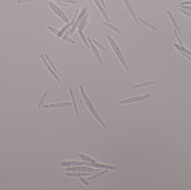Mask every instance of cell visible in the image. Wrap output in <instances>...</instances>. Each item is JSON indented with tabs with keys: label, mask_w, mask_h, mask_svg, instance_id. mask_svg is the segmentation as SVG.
<instances>
[{
	"label": "cell",
	"mask_w": 191,
	"mask_h": 190,
	"mask_svg": "<svg viewBox=\"0 0 191 190\" xmlns=\"http://www.w3.org/2000/svg\"><path fill=\"white\" fill-rule=\"evenodd\" d=\"M173 32H174V35H175L176 37V39H177V41H178V44H179V46L180 47L184 46H183V42H182V39H181V37H180V36L178 34V33L177 30H176L175 28H173Z\"/></svg>",
	"instance_id": "obj_27"
},
{
	"label": "cell",
	"mask_w": 191,
	"mask_h": 190,
	"mask_svg": "<svg viewBox=\"0 0 191 190\" xmlns=\"http://www.w3.org/2000/svg\"><path fill=\"white\" fill-rule=\"evenodd\" d=\"M174 46L175 47H177L178 48H179V49L181 50L183 53H185V54H188V55H191V52L190 51V50H188V49H185V48H184V46H182V47H180L178 44H174Z\"/></svg>",
	"instance_id": "obj_30"
},
{
	"label": "cell",
	"mask_w": 191,
	"mask_h": 190,
	"mask_svg": "<svg viewBox=\"0 0 191 190\" xmlns=\"http://www.w3.org/2000/svg\"><path fill=\"white\" fill-rule=\"evenodd\" d=\"M40 57L41 58L42 63L44 64V65H45V66L46 67V68L49 70L50 73H51V74L53 76V77H54L57 80V82H60L59 78V77H58V75L56 74V73L54 71V70L53 69V68L51 67V66L48 63V62L47 61V60L45 59L44 55L43 54H40Z\"/></svg>",
	"instance_id": "obj_10"
},
{
	"label": "cell",
	"mask_w": 191,
	"mask_h": 190,
	"mask_svg": "<svg viewBox=\"0 0 191 190\" xmlns=\"http://www.w3.org/2000/svg\"><path fill=\"white\" fill-rule=\"evenodd\" d=\"M179 11H180L181 12H182L183 14L185 15L186 16H188V17H191V12H189V11H187V10H184V9H183V8H179Z\"/></svg>",
	"instance_id": "obj_34"
},
{
	"label": "cell",
	"mask_w": 191,
	"mask_h": 190,
	"mask_svg": "<svg viewBox=\"0 0 191 190\" xmlns=\"http://www.w3.org/2000/svg\"><path fill=\"white\" fill-rule=\"evenodd\" d=\"M48 30H49L50 31L53 33L54 34H55L56 35H57V36L62 38L63 40L67 41V42H69L71 44H75V41L72 39L70 37H68V36L65 35H64L63 33L61 31H59L58 30H57V28H54L52 26H49L48 27Z\"/></svg>",
	"instance_id": "obj_4"
},
{
	"label": "cell",
	"mask_w": 191,
	"mask_h": 190,
	"mask_svg": "<svg viewBox=\"0 0 191 190\" xmlns=\"http://www.w3.org/2000/svg\"><path fill=\"white\" fill-rule=\"evenodd\" d=\"M87 10H88V8H87V7H85L83 9L81 13L80 14L79 16H78V19L76 20V21L74 22V23L73 25L72 28L69 30V34L70 35H72L73 33L74 32V31L76 30V29L77 28V27L79 26V25L80 24L81 22L82 21V19H83V17H85V15H86Z\"/></svg>",
	"instance_id": "obj_6"
},
{
	"label": "cell",
	"mask_w": 191,
	"mask_h": 190,
	"mask_svg": "<svg viewBox=\"0 0 191 190\" xmlns=\"http://www.w3.org/2000/svg\"><path fill=\"white\" fill-rule=\"evenodd\" d=\"M191 5V1H184L180 3V5Z\"/></svg>",
	"instance_id": "obj_37"
},
{
	"label": "cell",
	"mask_w": 191,
	"mask_h": 190,
	"mask_svg": "<svg viewBox=\"0 0 191 190\" xmlns=\"http://www.w3.org/2000/svg\"><path fill=\"white\" fill-rule=\"evenodd\" d=\"M108 171V169H105V170L100 172H98L97 173H95L94 175H92V176H91V177H88L87 178V180L88 181H91V180H94L95 178H97L99 177L100 176L103 175L104 174L106 173Z\"/></svg>",
	"instance_id": "obj_23"
},
{
	"label": "cell",
	"mask_w": 191,
	"mask_h": 190,
	"mask_svg": "<svg viewBox=\"0 0 191 190\" xmlns=\"http://www.w3.org/2000/svg\"><path fill=\"white\" fill-rule=\"evenodd\" d=\"M137 19H138V20L140 22H141L142 24L145 25V26H147L149 28H151V29H152L153 30H156V28L155 26H154L151 23H149L148 21L145 20L144 19H143L142 17H140L139 16H138L137 17Z\"/></svg>",
	"instance_id": "obj_20"
},
{
	"label": "cell",
	"mask_w": 191,
	"mask_h": 190,
	"mask_svg": "<svg viewBox=\"0 0 191 190\" xmlns=\"http://www.w3.org/2000/svg\"><path fill=\"white\" fill-rule=\"evenodd\" d=\"M44 57H45V59H47V60L48 62V63L49 64V65L51 66V67L53 68V69L54 70V71L56 73H57L58 70H57V68H56V66L54 65V64L53 63V61L51 60V59H50L49 57H48V55L47 54H44Z\"/></svg>",
	"instance_id": "obj_28"
},
{
	"label": "cell",
	"mask_w": 191,
	"mask_h": 190,
	"mask_svg": "<svg viewBox=\"0 0 191 190\" xmlns=\"http://www.w3.org/2000/svg\"><path fill=\"white\" fill-rule=\"evenodd\" d=\"M78 32H79V35L81 36V39L82 40L83 42L85 44V46L88 49H90L91 48H90V45L89 44V42L88 41V40H87V38L85 37V36L84 35V34H83L82 31H78Z\"/></svg>",
	"instance_id": "obj_25"
},
{
	"label": "cell",
	"mask_w": 191,
	"mask_h": 190,
	"mask_svg": "<svg viewBox=\"0 0 191 190\" xmlns=\"http://www.w3.org/2000/svg\"><path fill=\"white\" fill-rule=\"evenodd\" d=\"M103 24L106 26H107L108 28L111 29V30H113L114 32H116V33H117L119 34H121L122 32H121L120 30H119V28H117L116 26H113V25H112V24H111V23H110L109 22H103Z\"/></svg>",
	"instance_id": "obj_22"
},
{
	"label": "cell",
	"mask_w": 191,
	"mask_h": 190,
	"mask_svg": "<svg viewBox=\"0 0 191 190\" xmlns=\"http://www.w3.org/2000/svg\"><path fill=\"white\" fill-rule=\"evenodd\" d=\"M78 11H79V10H77V11H76V13H75V15H74V17L73 18V19L72 20V21H71V22H69V23H67L66 25H65L64 26H63V27L62 28V30H61V31H60L62 32H63V34H64L65 32L68 28H69L72 25H73L74 23V22L76 21V17H77V14H78Z\"/></svg>",
	"instance_id": "obj_19"
},
{
	"label": "cell",
	"mask_w": 191,
	"mask_h": 190,
	"mask_svg": "<svg viewBox=\"0 0 191 190\" xmlns=\"http://www.w3.org/2000/svg\"><path fill=\"white\" fill-rule=\"evenodd\" d=\"M49 5L51 9L53 10V11L57 15V16L60 18L63 21L68 23L69 22V20L68 19V17H67V16L65 15L63 12L57 6L56 4H54V3L51 2H49Z\"/></svg>",
	"instance_id": "obj_3"
},
{
	"label": "cell",
	"mask_w": 191,
	"mask_h": 190,
	"mask_svg": "<svg viewBox=\"0 0 191 190\" xmlns=\"http://www.w3.org/2000/svg\"><path fill=\"white\" fill-rule=\"evenodd\" d=\"M93 1H94V2L95 4L96 5V6H97V7L99 8V9L100 12H101V14L102 15L103 18L105 19L106 22L110 23V19H109V17H108V15H107V13H106V11L105 10V8L102 6V5H101V4L100 3L99 1V0H93Z\"/></svg>",
	"instance_id": "obj_14"
},
{
	"label": "cell",
	"mask_w": 191,
	"mask_h": 190,
	"mask_svg": "<svg viewBox=\"0 0 191 190\" xmlns=\"http://www.w3.org/2000/svg\"><path fill=\"white\" fill-rule=\"evenodd\" d=\"M87 40H88V41L89 42V44L90 45V48H91V49L92 50V52L94 54V56L96 57L97 61H99V64L101 66H103V63H102V60L101 57L100 56L98 50L97 49L95 45L93 44V42H92V40L89 37H87Z\"/></svg>",
	"instance_id": "obj_9"
},
{
	"label": "cell",
	"mask_w": 191,
	"mask_h": 190,
	"mask_svg": "<svg viewBox=\"0 0 191 190\" xmlns=\"http://www.w3.org/2000/svg\"><path fill=\"white\" fill-rule=\"evenodd\" d=\"M99 1H100V3H101V5H102L103 6V7L105 8V9H106L107 7H106V4H105V3L104 0H99Z\"/></svg>",
	"instance_id": "obj_39"
},
{
	"label": "cell",
	"mask_w": 191,
	"mask_h": 190,
	"mask_svg": "<svg viewBox=\"0 0 191 190\" xmlns=\"http://www.w3.org/2000/svg\"><path fill=\"white\" fill-rule=\"evenodd\" d=\"M69 91L70 97H71V100H72V105L73 106V108H74V112H75L76 115L78 116L79 115V112H78V106L77 105L75 97H74V93H73V91L72 90V88L71 86H69Z\"/></svg>",
	"instance_id": "obj_15"
},
{
	"label": "cell",
	"mask_w": 191,
	"mask_h": 190,
	"mask_svg": "<svg viewBox=\"0 0 191 190\" xmlns=\"http://www.w3.org/2000/svg\"><path fill=\"white\" fill-rule=\"evenodd\" d=\"M181 8L184 9L188 11H190L191 12V6H186V5H180L179 6Z\"/></svg>",
	"instance_id": "obj_35"
},
{
	"label": "cell",
	"mask_w": 191,
	"mask_h": 190,
	"mask_svg": "<svg viewBox=\"0 0 191 190\" xmlns=\"http://www.w3.org/2000/svg\"><path fill=\"white\" fill-rule=\"evenodd\" d=\"M52 1H55L57 2H64V3H70V4H76L77 2L76 0H52Z\"/></svg>",
	"instance_id": "obj_31"
},
{
	"label": "cell",
	"mask_w": 191,
	"mask_h": 190,
	"mask_svg": "<svg viewBox=\"0 0 191 190\" xmlns=\"http://www.w3.org/2000/svg\"><path fill=\"white\" fill-rule=\"evenodd\" d=\"M57 3V4L58 5H60V6H69V3H61L60 2H56Z\"/></svg>",
	"instance_id": "obj_38"
},
{
	"label": "cell",
	"mask_w": 191,
	"mask_h": 190,
	"mask_svg": "<svg viewBox=\"0 0 191 190\" xmlns=\"http://www.w3.org/2000/svg\"><path fill=\"white\" fill-rule=\"evenodd\" d=\"M167 14L169 16V17L170 20V21L172 22L173 25L174 26V27L175 28V29L177 30L178 34L181 37H183V34H182V31L181 30V28H179L178 23H177V21L176 20L174 16L173 15V14H172V12L170 11L169 10H167Z\"/></svg>",
	"instance_id": "obj_12"
},
{
	"label": "cell",
	"mask_w": 191,
	"mask_h": 190,
	"mask_svg": "<svg viewBox=\"0 0 191 190\" xmlns=\"http://www.w3.org/2000/svg\"><path fill=\"white\" fill-rule=\"evenodd\" d=\"M107 37L108 41L110 43L111 48H113V51L115 53V54L116 55V57H117V58L119 60L121 64L123 65L124 68L126 70L128 71L129 69H128V65H127V63H126V61L125 60V58L123 56L122 53L121 52L120 50V48H119L118 45L117 44V43L116 42V41H115V40L111 36L107 35Z\"/></svg>",
	"instance_id": "obj_2"
},
{
	"label": "cell",
	"mask_w": 191,
	"mask_h": 190,
	"mask_svg": "<svg viewBox=\"0 0 191 190\" xmlns=\"http://www.w3.org/2000/svg\"><path fill=\"white\" fill-rule=\"evenodd\" d=\"M33 1V0H17L16 1V3L17 4H21V3H24L30 2V1Z\"/></svg>",
	"instance_id": "obj_36"
},
{
	"label": "cell",
	"mask_w": 191,
	"mask_h": 190,
	"mask_svg": "<svg viewBox=\"0 0 191 190\" xmlns=\"http://www.w3.org/2000/svg\"><path fill=\"white\" fill-rule=\"evenodd\" d=\"M91 167L97 168V169H108L114 170L115 169V167L113 166H110L105 164H101V163H98L97 162L94 163H91Z\"/></svg>",
	"instance_id": "obj_16"
},
{
	"label": "cell",
	"mask_w": 191,
	"mask_h": 190,
	"mask_svg": "<svg viewBox=\"0 0 191 190\" xmlns=\"http://www.w3.org/2000/svg\"><path fill=\"white\" fill-rule=\"evenodd\" d=\"M91 40H92V42H93V44H94L97 47H98L99 49L101 50H102V51H106V50H107L106 48H105L104 46H103L101 44H100L99 42H98L97 40H94V39H92Z\"/></svg>",
	"instance_id": "obj_29"
},
{
	"label": "cell",
	"mask_w": 191,
	"mask_h": 190,
	"mask_svg": "<svg viewBox=\"0 0 191 190\" xmlns=\"http://www.w3.org/2000/svg\"><path fill=\"white\" fill-rule=\"evenodd\" d=\"M89 16H90V13H88L87 14L85 15V17H83V19H82V20L78 26V31H83L85 30V28L86 26L87 25L89 22V19H88Z\"/></svg>",
	"instance_id": "obj_18"
},
{
	"label": "cell",
	"mask_w": 191,
	"mask_h": 190,
	"mask_svg": "<svg viewBox=\"0 0 191 190\" xmlns=\"http://www.w3.org/2000/svg\"><path fill=\"white\" fill-rule=\"evenodd\" d=\"M93 173H87V172H79L78 171H73V172H67L65 173V175L68 177H81V176H92Z\"/></svg>",
	"instance_id": "obj_17"
},
{
	"label": "cell",
	"mask_w": 191,
	"mask_h": 190,
	"mask_svg": "<svg viewBox=\"0 0 191 190\" xmlns=\"http://www.w3.org/2000/svg\"><path fill=\"white\" fill-rule=\"evenodd\" d=\"M60 165L63 167H74V166H79L82 165H87L91 166V162H78V161H65L60 163Z\"/></svg>",
	"instance_id": "obj_8"
},
{
	"label": "cell",
	"mask_w": 191,
	"mask_h": 190,
	"mask_svg": "<svg viewBox=\"0 0 191 190\" xmlns=\"http://www.w3.org/2000/svg\"><path fill=\"white\" fill-rule=\"evenodd\" d=\"M79 180L81 181V182L82 183L84 184L85 186H88L89 185V182H88V180H86L84 177H83V176L79 177Z\"/></svg>",
	"instance_id": "obj_32"
},
{
	"label": "cell",
	"mask_w": 191,
	"mask_h": 190,
	"mask_svg": "<svg viewBox=\"0 0 191 190\" xmlns=\"http://www.w3.org/2000/svg\"><path fill=\"white\" fill-rule=\"evenodd\" d=\"M77 155L78 156V157L81 159L83 161H85V162H91V163H94V162H97V161L93 159L92 158H90L88 156H86L85 155L83 154H82V153H77Z\"/></svg>",
	"instance_id": "obj_21"
},
{
	"label": "cell",
	"mask_w": 191,
	"mask_h": 190,
	"mask_svg": "<svg viewBox=\"0 0 191 190\" xmlns=\"http://www.w3.org/2000/svg\"><path fill=\"white\" fill-rule=\"evenodd\" d=\"M122 1H124V3H125V5L126 6V7L127 8V10H128V12L130 13V14L131 16V17L133 19V20H134L135 22H136V23H138V25H140V22L138 20L137 17L136 16L134 11L133 7H132V6H131V5L129 0H122Z\"/></svg>",
	"instance_id": "obj_11"
},
{
	"label": "cell",
	"mask_w": 191,
	"mask_h": 190,
	"mask_svg": "<svg viewBox=\"0 0 191 190\" xmlns=\"http://www.w3.org/2000/svg\"><path fill=\"white\" fill-rule=\"evenodd\" d=\"M154 83H155L154 81H150V82H145V83L138 84L134 85L133 86V88H142V87L147 86H149V85H151L154 84Z\"/></svg>",
	"instance_id": "obj_24"
},
{
	"label": "cell",
	"mask_w": 191,
	"mask_h": 190,
	"mask_svg": "<svg viewBox=\"0 0 191 190\" xmlns=\"http://www.w3.org/2000/svg\"><path fill=\"white\" fill-rule=\"evenodd\" d=\"M48 91H45V92H44V93L42 94L41 98H40V100L39 101V103H38V108H40L42 106V104L45 100V99L46 98L47 96V94H48Z\"/></svg>",
	"instance_id": "obj_26"
},
{
	"label": "cell",
	"mask_w": 191,
	"mask_h": 190,
	"mask_svg": "<svg viewBox=\"0 0 191 190\" xmlns=\"http://www.w3.org/2000/svg\"><path fill=\"white\" fill-rule=\"evenodd\" d=\"M72 106V103L70 102H65V103H56V104H47L43 106L44 108L50 109V108H63L67 106Z\"/></svg>",
	"instance_id": "obj_13"
},
{
	"label": "cell",
	"mask_w": 191,
	"mask_h": 190,
	"mask_svg": "<svg viewBox=\"0 0 191 190\" xmlns=\"http://www.w3.org/2000/svg\"><path fill=\"white\" fill-rule=\"evenodd\" d=\"M67 171H78V172H98L100 169H96L88 167H68L66 169Z\"/></svg>",
	"instance_id": "obj_7"
},
{
	"label": "cell",
	"mask_w": 191,
	"mask_h": 190,
	"mask_svg": "<svg viewBox=\"0 0 191 190\" xmlns=\"http://www.w3.org/2000/svg\"><path fill=\"white\" fill-rule=\"evenodd\" d=\"M150 94H147L142 96H139V97H133V98L126 99H124V100H122L120 101V103L121 104H126L138 102H140V101L144 100L148 98L149 97H150Z\"/></svg>",
	"instance_id": "obj_5"
},
{
	"label": "cell",
	"mask_w": 191,
	"mask_h": 190,
	"mask_svg": "<svg viewBox=\"0 0 191 190\" xmlns=\"http://www.w3.org/2000/svg\"><path fill=\"white\" fill-rule=\"evenodd\" d=\"M79 89H80V91H81V95H82V98L83 99V100L85 102V104L87 106V107L88 108V109H89V111H90V112L92 114V115L94 117V118L99 123L100 125H101V126L103 127V128L105 131H107V128L105 122L101 118L99 114L97 113V112L96 111V109H94V107L93 106L91 100H90V99L88 98V97H87V95L85 93V89H84V88H83L82 85H79Z\"/></svg>",
	"instance_id": "obj_1"
},
{
	"label": "cell",
	"mask_w": 191,
	"mask_h": 190,
	"mask_svg": "<svg viewBox=\"0 0 191 190\" xmlns=\"http://www.w3.org/2000/svg\"><path fill=\"white\" fill-rule=\"evenodd\" d=\"M176 48L177 49L178 51H179V53H180L183 56H184L185 57H186L187 59H188L190 61H191V57L190 55H188V54H185L184 53H183L181 50L179 49V48H178L177 47H176Z\"/></svg>",
	"instance_id": "obj_33"
}]
</instances>
